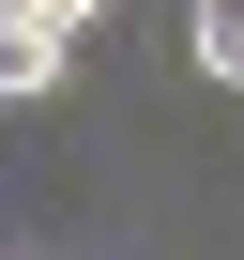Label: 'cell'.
<instances>
[{
  "instance_id": "3957f363",
  "label": "cell",
  "mask_w": 244,
  "mask_h": 260,
  "mask_svg": "<svg viewBox=\"0 0 244 260\" xmlns=\"http://www.w3.org/2000/svg\"><path fill=\"white\" fill-rule=\"evenodd\" d=\"M16 16H31V31H61V46H76V31H92V16H107V0H16Z\"/></svg>"
},
{
  "instance_id": "7a4b0ae2",
  "label": "cell",
  "mask_w": 244,
  "mask_h": 260,
  "mask_svg": "<svg viewBox=\"0 0 244 260\" xmlns=\"http://www.w3.org/2000/svg\"><path fill=\"white\" fill-rule=\"evenodd\" d=\"M198 77H229V92H244V0H214V16H198Z\"/></svg>"
},
{
  "instance_id": "6da1fadb",
  "label": "cell",
  "mask_w": 244,
  "mask_h": 260,
  "mask_svg": "<svg viewBox=\"0 0 244 260\" xmlns=\"http://www.w3.org/2000/svg\"><path fill=\"white\" fill-rule=\"evenodd\" d=\"M61 61H76V46H61V31H31L16 0H0V107H31V92H61Z\"/></svg>"
}]
</instances>
